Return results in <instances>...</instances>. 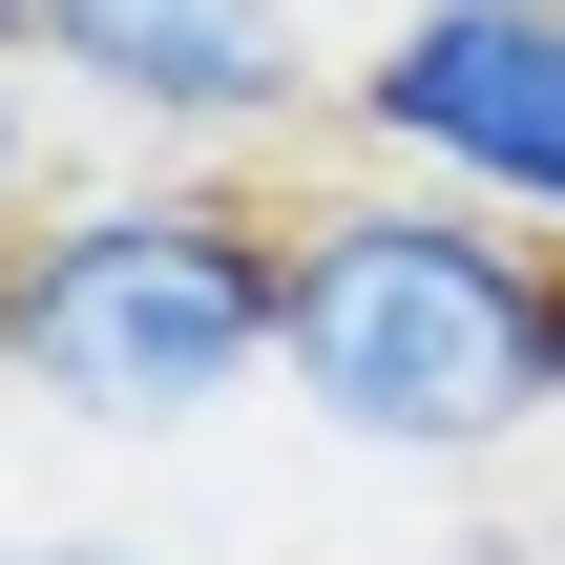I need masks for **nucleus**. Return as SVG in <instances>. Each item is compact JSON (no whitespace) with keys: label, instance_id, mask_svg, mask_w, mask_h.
I'll return each mask as SVG.
<instances>
[{"label":"nucleus","instance_id":"nucleus-1","mask_svg":"<svg viewBox=\"0 0 565 565\" xmlns=\"http://www.w3.org/2000/svg\"><path fill=\"white\" fill-rule=\"evenodd\" d=\"M273 398L356 461L482 482L503 440L565 419V252L419 189V168L294 189L273 210Z\"/></svg>","mask_w":565,"mask_h":565},{"label":"nucleus","instance_id":"nucleus-2","mask_svg":"<svg viewBox=\"0 0 565 565\" xmlns=\"http://www.w3.org/2000/svg\"><path fill=\"white\" fill-rule=\"evenodd\" d=\"M273 377V210L210 168H84L0 231V398L63 440H189Z\"/></svg>","mask_w":565,"mask_h":565},{"label":"nucleus","instance_id":"nucleus-3","mask_svg":"<svg viewBox=\"0 0 565 565\" xmlns=\"http://www.w3.org/2000/svg\"><path fill=\"white\" fill-rule=\"evenodd\" d=\"M335 126L503 231L565 252V0H398L356 63H335Z\"/></svg>","mask_w":565,"mask_h":565},{"label":"nucleus","instance_id":"nucleus-4","mask_svg":"<svg viewBox=\"0 0 565 565\" xmlns=\"http://www.w3.org/2000/svg\"><path fill=\"white\" fill-rule=\"evenodd\" d=\"M42 84H63L84 126L210 168V147L315 126V105H335V42H315L294 0H42Z\"/></svg>","mask_w":565,"mask_h":565},{"label":"nucleus","instance_id":"nucleus-5","mask_svg":"<svg viewBox=\"0 0 565 565\" xmlns=\"http://www.w3.org/2000/svg\"><path fill=\"white\" fill-rule=\"evenodd\" d=\"M21 210H42V84L0 63V231H21Z\"/></svg>","mask_w":565,"mask_h":565},{"label":"nucleus","instance_id":"nucleus-6","mask_svg":"<svg viewBox=\"0 0 565 565\" xmlns=\"http://www.w3.org/2000/svg\"><path fill=\"white\" fill-rule=\"evenodd\" d=\"M0 565H168V545H126V524H21Z\"/></svg>","mask_w":565,"mask_h":565},{"label":"nucleus","instance_id":"nucleus-7","mask_svg":"<svg viewBox=\"0 0 565 565\" xmlns=\"http://www.w3.org/2000/svg\"><path fill=\"white\" fill-rule=\"evenodd\" d=\"M440 565H565V545H545V524H503V503H461V545H440Z\"/></svg>","mask_w":565,"mask_h":565},{"label":"nucleus","instance_id":"nucleus-8","mask_svg":"<svg viewBox=\"0 0 565 565\" xmlns=\"http://www.w3.org/2000/svg\"><path fill=\"white\" fill-rule=\"evenodd\" d=\"M0 63H42V0H0Z\"/></svg>","mask_w":565,"mask_h":565}]
</instances>
